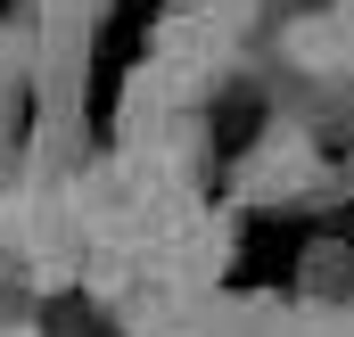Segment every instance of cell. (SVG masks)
<instances>
[{"instance_id":"6da1fadb","label":"cell","mask_w":354,"mask_h":337,"mask_svg":"<svg viewBox=\"0 0 354 337\" xmlns=\"http://www.w3.org/2000/svg\"><path fill=\"white\" fill-rule=\"evenodd\" d=\"M0 337H41V321H8V329H0Z\"/></svg>"}]
</instances>
